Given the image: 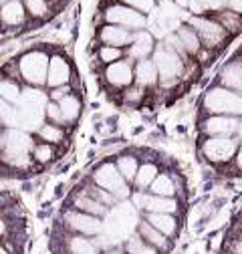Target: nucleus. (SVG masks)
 Masks as SVG:
<instances>
[{
	"instance_id": "obj_1",
	"label": "nucleus",
	"mask_w": 242,
	"mask_h": 254,
	"mask_svg": "<svg viewBox=\"0 0 242 254\" xmlns=\"http://www.w3.org/2000/svg\"><path fill=\"white\" fill-rule=\"evenodd\" d=\"M49 103H45V95L41 91L28 89L20 95L18 103H14L16 111V123L26 127V129H35L41 125L43 119V109H47Z\"/></svg>"
},
{
	"instance_id": "obj_2",
	"label": "nucleus",
	"mask_w": 242,
	"mask_h": 254,
	"mask_svg": "<svg viewBox=\"0 0 242 254\" xmlns=\"http://www.w3.org/2000/svg\"><path fill=\"white\" fill-rule=\"evenodd\" d=\"M206 109L212 113H224V115H242V95L232 93L228 89H212L206 95L204 101Z\"/></svg>"
},
{
	"instance_id": "obj_3",
	"label": "nucleus",
	"mask_w": 242,
	"mask_h": 254,
	"mask_svg": "<svg viewBox=\"0 0 242 254\" xmlns=\"http://www.w3.org/2000/svg\"><path fill=\"white\" fill-rule=\"evenodd\" d=\"M49 65H51V61L45 53L33 51L20 59V73H22L26 83L43 85L49 79Z\"/></svg>"
},
{
	"instance_id": "obj_4",
	"label": "nucleus",
	"mask_w": 242,
	"mask_h": 254,
	"mask_svg": "<svg viewBox=\"0 0 242 254\" xmlns=\"http://www.w3.org/2000/svg\"><path fill=\"white\" fill-rule=\"evenodd\" d=\"M95 182L99 188L107 190V194H111L113 198L123 200L129 196V186L123 178V174L119 172V168H115L113 164H105L95 172Z\"/></svg>"
},
{
	"instance_id": "obj_5",
	"label": "nucleus",
	"mask_w": 242,
	"mask_h": 254,
	"mask_svg": "<svg viewBox=\"0 0 242 254\" xmlns=\"http://www.w3.org/2000/svg\"><path fill=\"white\" fill-rule=\"evenodd\" d=\"M105 18L109 20V24H117V26H123L129 30H143L145 26V16L131 8V6H111L105 12Z\"/></svg>"
},
{
	"instance_id": "obj_6",
	"label": "nucleus",
	"mask_w": 242,
	"mask_h": 254,
	"mask_svg": "<svg viewBox=\"0 0 242 254\" xmlns=\"http://www.w3.org/2000/svg\"><path fill=\"white\" fill-rule=\"evenodd\" d=\"M154 63L158 67V73L164 81H172L180 75L182 71V63H180V57L178 53L168 47V45H160L156 49V55H154Z\"/></svg>"
},
{
	"instance_id": "obj_7",
	"label": "nucleus",
	"mask_w": 242,
	"mask_h": 254,
	"mask_svg": "<svg viewBox=\"0 0 242 254\" xmlns=\"http://www.w3.org/2000/svg\"><path fill=\"white\" fill-rule=\"evenodd\" d=\"M204 153L212 162H228L236 153V141L230 137H212L204 143Z\"/></svg>"
},
{
	"instance_id": "obj_8",
	"label": "nucleus",
	"mask_w": 242,
	"mask_h": 254,
	"mask_svg": "<svg viewBox=\"0 0 242 254\" xmlns=\"http://www.w3.org/2000/svg\"><path fill=\"white\" fill-rule=\"evenodd\" d=\"M33 141H30L28 133L18 131V129H8L2 135V149L6 157H14V155H28Z\"/></svg>"
},
{
	"instance_id": "obj_9",
	"label": "nucleus",
	"mask_w": 242,
	"mask_h": 254,
	"mask_svg": "<svg viewBox=\"0 0 242 254\" xmlns=\"http://www.w3.org/2000/svg\"><path fill=\"white\" fill-rule=\"evenodd\" d=\"M192 26L196 28V33L202 37V41L206 43V47H216L224 41L226 37V28H222L220 24L212 22V20H206V18H192L190 20Z\"/></svg>"
},
{
	"instance_id": "obj_10",
	"label": "nucleus",
	"mask_w": 242,
	"mask_h": 254,
	"mask_svg": "<svg viewBox=\"0 0 242 254\" xmlns=\"http://www.w3.org/2000/svg\"><path fill=\"white\" fill-rule=\"evenodd\" d=\"M135 206L145 208L149 214H172L176 212L178 204L172 198H164V196H145V194H137L133 198Z\"/></svg>"
},
{
	"instance_id": "obj_11",
	"label": "nucleus",
	"mask_w": 242,
	"mask_h": 254,
	"mask_svg": "<svg viewBox=\"0 0 242 254\" xmlns=\"http://www.w3.org/2000/svg\"><path fill=\"white\" fill-rule=\"evenodd\" d=\"M65 220H67V224H69L73 230H77V232H81V234H99V232H101V222H99V218L93 216V214L69 212V214L65 216Z\"/></svg>"
},
{
	"instance_id": "obj_12",
	"label": "nucleus",
	"mask_w": 242,
	"mask_h": 254,
	"mask_svg": "<svg viewBox=\"0 0 242 254\" xmlns=\"http://www.w3.org/2000/svg\"><path fill=\"white\" fill-rule=\"evenodd\" d=\"M238 125L240 121H236L230 115H220V117H212L204 123V129L210 135H220V137H228L230 133L238 131Z\"/></svg>"
},
{
	"instance_id": "obj_13",
	"label": "nucleus",
	"mask_w": 242,
	"mask_h": 254,
	"mask_svg": "<svg viewBox=\"0 0 242 254\" xmlns=\"http://www.w3.org/2000/svg\"><path fill=\"white\" fill-rule=\"evenodd\" d=\"M69 75H71L69 63L63 57H53L51 65H49V79H47L49 87H63V85H67Z\"/></svg>"
},
{
	"instance_id": "obj_14",
	"label": "nucleus",
	"mask_w": 242,
	"mask_h": 254,
	"mask_svg": "<svg viewBox=\"0 0 242 254\" xmlns=\"http://www.w3.org/2000/svg\"><path fill=\"white\" fill-rule=\"evenodd\" d=\"M133 75H135V73L131 71V65H129V63H125V61L113 63V65L107 67V73H105L107 81H109L111 85H115V87H125V85H129L131 79H133Z\"/></svg>"
},
{
	"instance_id": "obj_15",
	"label": "nucleus",
	"mask_w": 242,
	"mask_h": 254,
	"mask_svg": "<svg viewBox=\"0 0 242 254\" xmlns=\"http://www.w3.org/2000/svg\"><path fill=\"white\" fill-rule=\"evenodd\" d=\"M101 39L107 47H125L133 41V35L129 33L127 28L123 26H117V24H107L103 30H101Z\"/></svg>"
},
{
	"instance_id": "obj_16",
	"label": "nucleus",
	"mask_w": 242,
	"mask_h": 254,
	"mask_svg": "<svg viewBox=\"0 0 242 254\" xmlns=\"http://www.w3.org/2000/svg\"><path fill=\"white\" fill-rule=\"evenodd\" d=\"M151 51H154V39H151V35L145 33V30H137V33L133 35L131 45H129L127 57H129V59L143 61Z\"/></svg>"
},
{
	"instance_id": "obj_17",
	"label": "nucleus",
	"mask_w": 242,
	"mask_h": 254,
	"mask_svg": "<svg viewBox=\"0 0 242 254\" xmlns=\"http://www.w3.org/2000/svg\"><path fill=\"white\" fill-rule=\"evenodd\" d=\"M158 67H156V63L154 61H147V59H143V61H139L137 63V67H135V79H137V83L143 87V85H154L156 81H158Z\"/></svg>"
},
{
	"instance_id": "obj_18",
	"label": "nucleus",
	"mask_w": 242,
	"mask_h": 254,
	"mask_svg": "<svg viewBox=\"0 0 242 254\" xmlns=\"http://www.w3.org/2000/svg\"><path fill=\"white\" fill-rule=\"evenodd\" d=\"M24 18V6L20 0H8V2H4L2 6V20L10 26L14 24H20Z\"/></svg>"
},
{
	"instance_id": "obj_19",
	"label": "nucleus",
	"mask_w": 242,
	"mask_h": 254,
	"mask_svg": "<svg viewBox=\"0 0 242 254\" xmlns=\"http://www.w3.org/2000/svg\"><path fill=\"white\" fill-rule=\"evenodd\" d=\"M147 222L154 228H158L162 234L170 236L176 232V220L170 216V214H149L147 216Z\"/></svg>"
},
{
	"instance_id": "obj_20",
	"label": "nucleus",
	"mask_w": 242,
	"mask_h": 254,
	"mask_svg": "<svg viewBox=\"0 0 242 254\" xmlns=\"http://www.w3.org/2000/svg\"><path fill=\"white\" fill-rule=\"evenodd\" d=\"M75 206L79 210H83L85 214H93V216H103L105 214V204L101 200H95V198H77L75 200Z\"/></svg>"
},
{
	"instance_id": "obj_21",
	"label": "nucleus",
	"mask_w": 242,
	"mask_h": 254,
	"mask_svg": "<svg viewBox=\"0 0 242 254\" xmlns=\"http://www.w3.org/2000/svg\"><path fill=\"white\" fill-rule=\"evenodd\" d=\"M156 178H158V168L154 164H145V166L139 168V172H137V176H135L133 182L137 184L139 190H145L147 186H151V184L156 182Z\"/></svg>"
},
{
	"instance_id": "obj_22",
	"label": "nucleus",
	"mask_w": 242,
	"mask_h": 254,
	"mask_svg": "<svg viewBox=\"0 0 242 254\" xmlns=\"http://www.w3.org/2000/svg\"><path fill=\"white\" fill-rule=\"evenodd\" d=\"M59 107L63 111V119L65 121H75L79 117V111H81V105H79V99L73 97V95H67L65 99L59 101Z\"/></svg>"
},
{
	"instance_id": "obj_23",
	"label": "nucleus",
	"mask_w": 242,
	"mask_h": 254,
	"mask_svg": "<svg viewBox=\"0 0 242 254\" xmlns=\"http://www.w3.org/2000/svg\"><path fill=\"white\" fill-rule=\"evenodd\" d=\"M222 81L224 85L236 89L238 93H242V65H230L224 69L222 73Z\"/></svg>"
},
{
	"instance_id": "obj_24",
	"label": "nucleus",
	"mask_w": 242,
	"mask_h": 254,
	"mask_svg": "<svg viewBox=\"0 0 242 254\" xmlns=\"http://www.w3.org/2000/svg\"><path fill=\"white\" fill-rule=\"evenodd\" d=\"M139 234H141V238H145L149 244H154V246H160V248H164L168 242H166V234H162L158 228H154V226H151L149 224V222H147V224H141L139 226Z\"/></svg>"
},
{
	"instance_id": "obj_25",
	"label": "nucleus",
	"mask_w": 242,
	"mask_h": 254,
	"mask_svg": "<svg viewBox=\"0 0 242 254\" xmlns=\"http://www.w3.org/2000/svg\"><path fill=\"white\" fill-rule=\"evenodd\" d=\"M178 37H180L182 45H184V49H186L188 53H196V51L200 49L198 37H196V33H194L192 28H188V26H182V28H178Z\"/></svg>"
},
{
	"instance_id": "obj_26",
	"label": "nucleus",
	"mask_w": 242,
	"mask_h": 254,
	"mask_svg": "<svg viewBox=\"0 0 242 254\" xmlns=\"http://www.w3.org/2000/svg\"><path fill=\"white\" fill-rule=\"evenodd\" d=\"M151 192H154V196L170 198L176 192V188H174V184H172V180L168 176H158L156 182L151 184Z\"/></svg>"
},
{
	"instance_id": "obj_27",
	"label": "nucleus",
	"mask_w": 242,
	"mask_h": 254,
	"mask_svg": "<svg viewBox=\"0 0 242 254\" xmlns=\"http://www.w3.org/2000/svg\"><path fill=\"white\" fill-rule=\"evenodd\" d=\"M117 168H119V172H121V174H123V178H125V180H129V182H131V180H135V176H137V172H139L135 157H129V155L121 157L119 164H117Z\"/></svg>"
},
{
	"instance_id": "obj_28",
	"label": "nucleus",
	"mask_w": 242,
	"mask_h": 254,
	"mask_svg": "<svg viewBox=\"0 0 242 254\" xmlns=\"http://www.w3.org/2000/svg\"><path fill=\"white\" fill-rule=\"evenodd\" d=\"M71 250H73V254H95L97 252V244L87 240V238L75 236L71 240Z\"/></svg>"
},
{
	"instance_id": "obj_29",
	"label": "nucleus",
	"mask_w": 242,
	"mask_h": 254,
	"mask_svg": "<svg viewBox=\"0 0 242 254\" xmlns=\"http://www.w3.org/2000/svg\"><path fill=\"white\" fill-rule=\"evenodd\" d=\"M0 93H2V99L8 101V103H18L20 99V89L16 83H10V81H2L0 83Z\"/></svg>"
},
{
	"instance_id": "obj_30",
	"label": "nucleus",
	"mask_w": 242,
	"mask_h": 254,
	"mask_svg": "<svg viewBox=\"0 0 242 254\" xmlns=\"http://www.w3.org/2000/svg\"><path fill=\"white\" fill-rule=\"evenodd\" d=\"M127 252L129 254H158L151 246H147L139 236H131L127 240Z\"/></svg>"
},
{
	"instance_id": "obj_31",
	"label": "nucleus",
	"mask_w": 242,
	"mask_h": 254,
	"mask_svg": "<svg viewBox=\"0 0 242 254\" xmlns=\"http://www.w3.org/2000/svg\"><path fill=\"white\" fill-rule=\"evenodd\" d=\"M41 137H43L45 141L57 143V141L63 139V129H59L57 125H43V127H41Z\"/></svg>"
},
{
	"instance_id": "obj_32",
	"label": "nucleus",
	"mask_w": 242,
	"mask_h": 254,
	"mask_svg": "<svg viewBox=\"0 0 242 254\" xmlns=\"http://www.w3.org/2000/svg\"><path fill=\"white\" fill-rule=\"evenodd\" d=\"M24 6L33 16H45L49 10V4L45 0H24Z\"/></svg>"
},
{
	"instance_id": "obj_33",
	"label": "nucleus",
	"mask_w": 242,
	"mask_h": 254,
	"mask_svg": "<svg viewBox=\"0 0 242 254\" xmlns=\"http://www.w3.org/2000/svg\"><path fill=\"white\" fill-rule=\"evenodd\" d=\"M125 6H131L139 12H151V8H154V0H121Z\"/></svg>"
},
{
	"instance_id": "obj_34",
	"label": "nucleus",
	"mask_w": 242,
	"mask_h": 254,
	"mask_svg": "<svg viewBox=\"0 0 242 254\" xmlns=\"http://www.w3.org/2000/svg\"><path fill=\"white\" fill-rule=\"evenodd\" d=\"M121 57V51L117 49V47H103L101 49V59L105 61V63H117V59Z\"/></svg>"
},
{
	"instance_id": "obj_35",
	"label": "nucleus",
	"mask_w": 242,
	"mask_h": 254,
	"mask_svg": "<svg viewBox=\"0 0 242 254\" xmlns=\"http://www.w3.org/2000/svg\"><path fill=\"white\" fill-rule=\"evenodd\" d=\"M45 113H47L53 121H59V123H60V121H65V119H63V111H60L59 103H49L47 109H45Z\"/></svg>"
},
{
	"instance_id": "obj_36",
	"label": "nucleus",
	"mask_w": 242,
	"mask_h": 254,
	"mask_svg": "<svg viewBox=\"0 0 242 254\" xmlns=\"http://www.w3.org/2000/svg\"><path fill=\"white\" fill-rule=\"evenodd\" d=\"M198 2L202 4V8L206 10H220L222 6H226L228 4V0H198Z\"/></svg>"
},
{
	"instance_id": "obj_37",
	"label": "nucleus",
	"mask_w": 242,
	"mask_h": 254,
	"mask_svg": "<svg viewBox=\"0 0 242 254\" xmlns=\"http://www.w3.org/2000/svg\"><path fill=\"white\" fill-rule=\"evenodd\" d=\"M35 157L39 162H49L51 157H53V149L49 147V145H39L37 149H35Z\"/></svg>"
},
{
	"instance_id": "obj_38",
	"label": "nucleus",
	"mask_w": 242,
	"mask_h": 254,
	"mask_svg": "<svg viewBox=\"0 0 242 254\" xmlns=\"http://www.w3.org/2000/svg\"><path fill=\"white\" fill-rule=\"evenodd\" d=\"M51 95H53V99H55V101H60V99H65L67 95H69V87H67V85H63V87H57V89H55Z\"/></svg>"
},
{
	"instance_id": "obj_39",
	"label": "nucleus",
	"mask_w": 242,
	"mask_h": 254,
	"mask_svg": "<svg viewBox=\"0 0 242 254\" xmlns=\"http://www.w3.org/2000/svg\"><path fill=\"white\" fill-rule=\"evenodd\" d=\"M228 6L234 10V12H242V0H228Z\"/></svg>"
},
{
	"instance_id": "obj_40",
	"label": "nucleus",
	"mask_w": 242,
	"mask_h": 254,
	"mask_svg": "<svg viewBox=\"0 0 242 254\" xmlns=\"http://www.w3.org/2000/svg\"><path fill=\"white\" fill-rule=\"evenodd\" d=\"M236 133H238V137H240V141H242V121H240V125H238V131H236Z\"/></svg>"
},
{
	"instance_id": "obj_41",
	"label": "nucleus",
	"mask_w": 242,
	"mask_h": 254,
	"mask_svg": "<svg viewBox=\"0 0 242 254\" xmlns=\"http://www.w3.org/2000/svg\"><path fill=\"white\" fill-rule=\"evenodd\" d=\"M238 168L242 170V149H240V153H238Z\"/></svg>"
},
{
	"instance_id": "obj_42",
	"label": "nucleus",
	"mask_w": 242,
	"mask_h": 254,
	"mask_svg": "<svg viewBox=\"0 0 242 254\" xmlns=\"http://www.w3.org/2000/svg\"><path fill=\"white\" fill-rule=\"evenodd\" d=\"M236 252H238V254H242V244H236Z\"/></svg>"
},
{
	"instance_id": "obj_43",
	"label": "nucleus",
	"mask_w": 242,
	"mask_h": 254,
	"mask_svg": "<svg viewBox=\"0 0 242 254\" xmlns=\"http://www.w3.org/2000/svg\"><path fill=\"white\" fill-rule=\"evenodd\" d=\"M107 254H121V252H107Z\"/></svg>"
},
{
	"instance_id": "obj_44",
	"label": "nucleus",
	"mask_w": 242,
	"mask_h": 254,
	"mask_svg": "<svg viewBox=\"0 0 242 254\" xmlns=\"http://www.w3.org/2000/svg\"><path fill=\"white\" fill-rule=\"evenodd\" d=\"M0 254H6V252H4V250H2V252H0Z\"/></svg>"
}]
</instances>
